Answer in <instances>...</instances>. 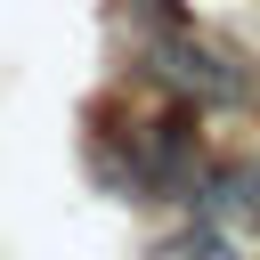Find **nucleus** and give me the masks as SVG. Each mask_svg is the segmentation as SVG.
I'll list each match as a JSON object with an SVG mask.
<instances>
[{"label": "nucleus", "mask_w": 260, "mask_h": 260, "mask_svg": "<svg viewBox=\"0 0 260 260\" xmlns=\"http://www.w3.org/2000/svg\"><path fill=\"white\" fill-rule=\"evenodd\" d=\"M195 228H211V236H228L236 252H252L260 260V171H211V179H195Z\"/></svg>", "instance_id": "obj_2"}, {"label": "nucleus", "mask_w": 260, "mask_h": 260, "mask_svg": "<svg viewBox=\"0 0 260 260\" xmlns=\"http://www.w3.org/2000/svg\"><path fill=\"white\" fill-rule=\"evenodd\" d=\"M146 73H154L162 89L195 98V106H219V98H236V89H244V65H236L219 41H203L179 8H171V16H162V32L146 41Z\"/></svg>", "instance_id": "obj_1"}]
</instances>
